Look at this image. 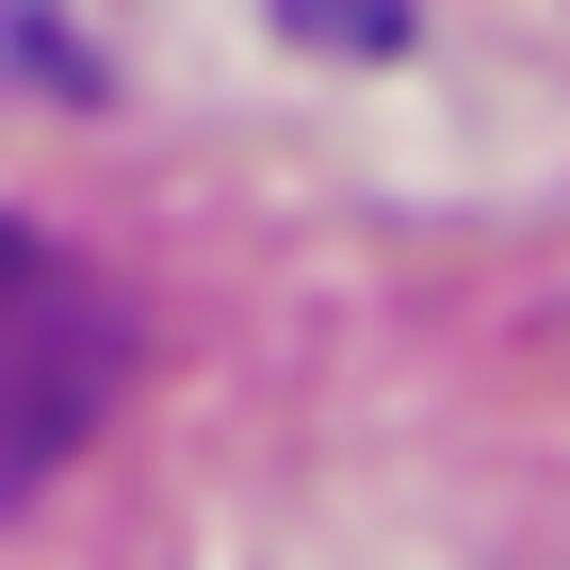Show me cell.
Here are the masks:
<instances>
[{"instance_id": "1", "label": "cell", "mask_w": 570, "mask_h": 570, "mask_svg": "<svg viewBox=\"0 0 570 570\" xmlns=\"http://www.w3.org/2000/svg\"><path fill=\"white\" fill-rule=\"evenodd\" d=\"M115 375H131V309L98 294V262H66L33 213H0V522L98 440Z\"/></svg>"}]
</instances>
